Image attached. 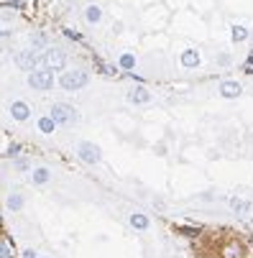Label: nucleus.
I'll use <instances>...</instances> for the list:
<instances>
[{
    "mask_svg": "<svg viewBox=\"0 0 253 258\" xmlns=\"http://www.w3.org/2000/svg\"><path fill=\"white\" fill-rule=\"evenodd\" d=\"M13 169L18 171V174H31V159L28 156H18V159H13Z\"/></svg>",
    "mask_w": 253,
    "mask_h": 258,
    "instance_id": "412c9836",
    "label": "nucleus"
},
{
    "mask_svg": "<svg viewBox=\"0 0 253 258\" xmlns=\"http://www.w3.org/2000/svg\"><path fill=\"white\" fill-rule=\"evenodd\" d=\"M220 255L223 258H243L245 255V245L240 240H225L223 248H220Z\"/></svg>",
    "mask_w": 253,
    "mask_h": 258,
    "instance_id": "9b49d317",
    "label": "nucleus"
},
{
    "mask_svg": "<svg viewBox=\"0 0 253 258\" xmlns=\"http://www.w3.org/2000/svg\"><path fill=\"white\" fill-rule=\"evenodd\" d=\"M215 64H218L220 69H228V67L233 64V56H230L228 51H220V54H215Z\"/></svg>",
    "mask_w": 253,
    "mask_h": 258,
    "instance_id": "b1692460",
    "label": "nucleus"
},
{
    "mask_svg": "<svg viewBox=\"0 0 253 258\" xmlns=\"http://www.w3.org/2000/svg\"><path fill=\"white\" fill-rule=\"evenodd\" d=\"M28 46H31L33 51H46V49H49V36H46L44 31H33V33L28 36Z\"/></svg>",
    "mask_w": 253,
    "mask_h": 258,
    "instance_id": "2eb2a0df",
    "label": "nucleus"
},
{
    "mask_svg": "<svg viewBox=\"0 0 253 258\" xmlns=\"http://www.w3.org/2000/svg\"><path fill=\"white\" fill-rule=\"evenodd\" d=\"M97 72H100V75H105V77H110V80H113V77H118V75H123V72L118 69V64H107V61H102Z\"/></svg>",
    "mask_w": 253,
    "mask_h": 258,
    "instance_id": "5701e85b",
    "label": "nucleus"
},
{
    "mask_svg": "<svg viewBox=\"0 0 253 258\" xmlns=\"http://www.w3.org/2000/svg\"><path fill=\"white\" fill-rule=\"evenodd\" d=\"M3 156H6V159H18V156H23V149H21L18 143H11V149L3 151Z\"/></svg>",
    "mask_w": 253,
    "mask_h": 258,
    "instance_id": "393cba45",
    "label": "nucleus"
},
{
    "mask_svg": "<svg viewBox=\"0 0 253 258\" xmlns=\"http://www.w3.org/2000/svg\"><path fill=\"white\" fill-rule=\"evenodd\" d=\"M44 56H46V69H54V72L67 69V51L61 46H49Z\"/></svg>",
    "mask_w": 253,
    "mask_h": 258,
    "instance_id": "423d86ee",
    "label": "nucleus"
},
{
    "mask_svg": "<svg viewBox=\"0 0 253 258\" xmlns=\"http://www.w3.org/2000/svg\"><path fill=\"white\" fill-rule=\"evenodd\" d=\"M215 197H218L215 192H202V195H200V200H202V202H212Z\"/></svg>",
    "mask_w": 253,
    "mask_h": 258,
    "instance_id": "cd10ccee",
    "label": "nucleus"
},
{
    "mask_svg": "<svg viewBox=\"0 0 253 258\" xmlns=\"http://www.w3.org/2000/svg\"><path fill=\"white\" fill-rule=\"evenodd\" d=\"M87 82H90V72L87 69H64L61 75L56 77V85L64 90V92H80V90H85L87 87Z\"/></svg>",
    "mask_w": 253,
    "mask_h": 258,
    "instance_id": "f257e3e1",
    "label": "nucleus"
},
{
    "mask_svg": "<svg viewBox=\"0 0 253 258\" xmlns=\"http://www.w3.org/2000/svg\"><path fill=\"white\" fill-rule=\"evenodd\" d=\"M179 61H182V67H184V69H200L202 56H200V51H197V49H184L182 54H179Z\"/></svg>",
    "mask_w": 253,
    "mask_h": 258,
    "instance_id": "4468645a",
    "label": "nucleus"
},
{
    "mask_svg": "<svg viewBox=\"0 0 253 258\" xmlns=\"http://www.w3.org/2000/svg\"><path fill=\"white\" fill-rule=\"evenodd\" d=\"M151 100H154V95H151V90H149L146 85H136V87L128 90V102H131V105L143 107V105H149Z\"/></svg>",
    "mask_w": 253,
    "mask_h": 258,
    "instance_id": "6e6552de",
    "label": "nucleus"
},
{
    "mask_svg": "<svg viewBox=\"0 0 253 258\" xmlns=\"http://www.w3.org/2000/svg\"><path fill=\"white\" fill-rule=\"evenodd\" d=\"M228 207H230L235 215H248V212L253 210L250 200H243V197H230V200H228Z\"/></svg>",
    "mask_w": 253,
    "mask_h": 258,
    "instance_id": "f3484780",
    "label": "nucleus"
},
{
    "mask_svg": "<svg viewBox=\"0 0 253 258\" xmlns=\"http://www.w3.org/2000/svg\"><path fill=\"white\" fill-rule=\"evenodd\" d=\"M23 205H26V197H23L21 192H11V195L6 197V207H8V212H21Z\"/></svg>",
    "mask_w": 253,
    "mask_h": 258,
    "instance_id": "a211bd4d",
    "label": "nucleus"
},
{
    "mask_svg": "<svg viewBox=\"0 0 253 258\" xmlns=\"http://www.w3.org/2000/svg\"><path fill=\"white\" fill-rule=\"evenodd\" d=\"M36 128H39L44 136H51V133H56V123L51 120V115H39V120H36Z\"/></svg>",
    "mask_w": 253,
    "mask_h": 258,
    "instance_id": "aec40b11",
    "label": "nucleus"
},
{
    "mask_svg": "<svg viewBox=\"0 0 253 258\" xmlns=\"http://www.w3.org/2000/svg\"><path fill=\"white\" fill-rule=\"evenodd\" d=\"M218 92H220V97H225V100H235V97L243 95V85L235 82V80H223V82L218 85Z\"/></svg>",
    "mask_w": 253,
    "mask_h": 258,
    "instance_id": "1a4fd4ad",
    "label": "nucleus"
},
{
    "mask_svg": "<svg viewBox=\"0 0 253 258\" xmlns=\"http://www.w3.org/2000/svg\"><path fill=\"white\" fill-rule=\"evenodd\" d=\"M128 223H131V228H133L136 233H146V230L151 228V217H149L146 212H131V215H128Z\"/></svg>",
    "mask_w": 253,
    "mask_h": 258,
    "instance_id": "9d476101",
    "label": "nucleus"
},
{
    "mask_svg": "<svg viewBox=\"0 0 253 258\" xmlns=\"http://www.w3.org/2000/svg\"><path fill=\"white\" fill-rule=\"evenodd\" d=\"M61 33L67 36V39H72V41H85V39H82V33H77V31H72V28H61Z\"/></svg>",
    "mask_w": 253,
    "mask_h": 258,
    "instance_id": "a878e982",
    "label": "nucleus"
},
{
    "mask_svg": "<svg viewBox=\"0 0 253 258\" xmlns=\"http://www.w3.org/2000/svg\"><path fill=\"white\" fill-rule=\"evenodd\" d=\"M39 258H51V255H39Z\"/></svg>",
    "mask_w": 253,
    "mask_h": 258,
    "instance_id": "c756f323",
    "label": "nucleus"
},
{
    "mask_svg": "<svg viewBox=\"0 0 253 258\" xmlns=\"http://www.w3.org/2000/svg\"><path fill=\"white\" fill-rule=\"evenodd\" d=\"M136 67H138V56L133 51H120L118 54V69L123 72V75H125V72H133Z\"/></svg>",
    "mask_w": 253,
    "mask_h": 258,
    "instance_id": "dca6fc26",
    "label": "nucleus"
},
{
    "mask_svg": "<svg viewBox=\"0 0 253 258\" xmlns=\"http://www.w3.org/2000/svg\"><path fill=\"white\" fill-rule=\"evenodd\" d=\"M75 154H77V159H80L82 164H87V166H97V164L102 161V149H100L97 143H92V141H80L77 149H75Z\"/></svg>",
    "mask_w": 253,
    "mask_h": 258,
    "instance_id": "39448f33",
    "label": "nucleus"
},
{
    "mask_svg": "<svg viewBox=\"0 0 253 258\" xmlns=\"http://www.w3.org/2000/svg\"><path fill=\"white\" fill-rule=\"evenodd\" d=\"M0 223H3V212H0Z\"/></svg>",
    "mask_w": 253,
    "mask_h": 258,
    "instance_id": "c85d7f7f",
    "label": "nucleus"
},
{
    "mask_svg": "<svg viewBox=\"0 0 253 258\" xmlns=\"http://www.w3.org/2000/svg\"><path fill=\"white\" fill-rule=\"evenodd\" d=\"M0 258H18V253H16V248L11 245L8 238H0Z\"/></svg>",
    "mask_w": 253,
    "mask_h": 258,
    "instance_id": "4be33fe9",
    "label": "nucleus"
},
{
    "mask_svg": "<svg viewBox=\"0 0 253 258\" xmlns=\"http://www.w3.org/2000/svg\"><path fill=\"white\" fill-rule=\"evenodd\" d=\"M51 181V169L49 166H33L31 169V184L33 187H46Z\"/></svg>",
    "mask_w": 253,
    "mask_h": 258,
    "instance_id": "f8f14e48",
    "label": "nucleus"
},
{
    "mask_svg": "<svg viewBox=\"0 0 253 258\" xmlns=\"http://www.w3.org/2000/svg\"><path fill=\"white\" fill-rule=\"evenodd\" d=\"M0 26H3V18H0Z\"/></svg>",
    "mask_w": 253,
    "mask_h": 258,
    "instance_id": "7c9ffc66",
    "label": "nucleus"
},
{
    "mask_svg": "<svg viewBox=\"0 0 253 258\" xmlns=\"http://www.w3.org/2000/svg\"><path fill=\"white\" fill-rule=\"evenodd\" d=\"M18 255H21V258H39V253H36L33 248H23Z\"/></svg>",
    "mask_w": 253,
    "mask_h": 258,
    "instance_id": "bb28decb",
    "label": "nucleus"
},
{
    "mask_svg": "<svg viewBox=\"0 0 253 258\" xmlns=\"http://www.w3.org/2000/svg\"><path fill=\"white\" fill-rule=\"evenodd\" d=\"M248 39H250V31H248L245 26L235 23V26L230 28V41H233V44H245Z\"/></svg>",
    "mask_w": 253,
    "mask_h": 258,
    "instance_id": "6ab92c4d",
    "label": "nucleus"
},
{
    "mask_svg": "<svg viewBox=\"0 0 253 258\" xmlns=\"http://www.w3.org/2000/svg\"><path fill=\"white\" fill-rule=\"evenodd\" d=\"M8 113H11V118H13L16 123H28L31 115H33V110H31V105H28L26 100H13L11 107H8Z\"/></svg>",
    "mask_w": 253,
    "mask_h": 258,
    "instance_id": "0eeeda50",
    "label": "nucleus"
},
{
    "mask_svg": "<svg viewBox=\"0 0 253 258\" xmlns=\"http://www.w3.org/2000/svg\"><path fill=\"white\" fill-rule=\"evenodd\" d=\"M49 115H51V120L59 128H67V125H75L77 123V110L72 107L69 102H54L49 107Z\"/></svg>",
    "mask_w": 253,
    "mask_h": 258,
    "instance_id": "20e7f679",
    "label": "nucleus"
},
{
    "mask_svg": "<svg viewBox=\"0 0 253 258\" xmlns=\"http://www.w3.org/2000/svg\"><path fill=\"white\" fill-rule=\"evenodd\" d=\"M28 87L33 92H51L56 87L54 69H33V72H28Z\"/></svg>",
    "mask_w": 253,
    "mask_h": 258,
    "instance_id": "7ed1b4c3",
    "label": "nucleus"
},
{
    "mask_svg": "<svg viewBox=\"0 0 253 258\" xmlns=\"http://www.w3.org/2000/svg\"><path fill=\"white\" fill-rule=\"evenodd\" d=\"M16 67L21 72H33V69H46V56L44 51H33L31 46L28 49H21L16 56H13Z\"/></svg>",
    "mask_w": 253,
    "mask_h": 258,
    "instance_id": "f03ea898",
    "label": "nucleus"
},
{
    "mask_svg": "<svg viewBox=\"0 0 253 258\" xmlns=\"http://www.w3.org/2000/svg\"><path fill=\"white\" fill-rule=\"evenodd\" d=\"M102 6H97V3H90L85 11H82V18H85V23L87 26H100L102 23Z\"/></svg>",
    "mask_w": 253,
    "mask_h": 258,
    "instance_id": "ddd939ff",
    "label": "nucleus"
}]
</instances>
